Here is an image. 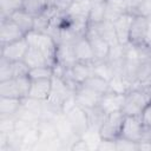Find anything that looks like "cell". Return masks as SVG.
Returning a JSON list of instances; mask_svg holds the SVG:
<instances>
[{
    "instance_id": "1",
    "label": "cell",
    "mask_w": 151,
    "mask_h": 151,
    "mask_svg": "<svg viewBox=\"0 0 151 151\" xmlns=\"http://www.w3.org/2000/svg\"><path fill=\"white\" fill-rule=\"evenodd\" d=\"M25 38L28 42V46L35 47L44 53L50 66L53 67L57 64V46L58 45L51 35L46 33L31 31L29 33L25 35Z\"/></svg>"
},
{
    "instance_id": "2",
    "label": "cell",
    "mask_w": 151,
    "mask_h": 151,
    "mask_svg": "<svg viewBox=\"0 0 151 151\" xmlns=\"http://www.w3.org/2000/svg\"><path fill=\"white\" fill-rule=\"evenodd\" d=\"M150 103V96L142 88H131L124 96L122 112L125 116H140Z\"/></svg>"
},
{
    "instance_id": "3",
    "label": "cell",
    "mask_w": 151,
    "mask_h": 151,
    "mask_svg": "<svg viewBox=\"0 0 151 151\" xmlns=\"http://www.w3.org/2000/svg\"><path fill=\"white\" fill-rule=\"evenodd\" d=\"M125 114L122 111L112 112L106 114L101 126L99 127V136L101 139L107 140H116L120 137L123 123H124Z\"/></svg>"
},
{
    "instance_id": "4",
    "label": "cell",
    "mask_w": 151,
    "mask_h": 151,
    "mask_svg": "<svg viewBox=\"0 0 151 151\" xmlns=\"http://www.w3.org/2000/svg\"><path fill=\"white\" fill-rule=\"evenodd\" d=\"M52 85H51V92L48 98L45 100L47 104L51 106L60 110L63 112V105L65 100L73 94V91L67 86V84L63 80L61 77L59 76H53L52 77Z\"/></svg>"
},
{
    "instance_id": "5",
    "label": "cell",
    "mask_w": 151,
    "mask_h": 151,
    "mask_svg": "<svg viewBox=\"0 0 151 151\" xmlns=\"http://www.w3.org/2000/svg\"><path fill=\"white\" fill-rule=\"evenodd\" d=\"M147 38L149 19L143 15H133L129 32V44L134 47H143L147 44Z\"/></svg>"
},
{
    "instance_id": "6",
    "label": "cell",
    "mask_w": 151,
    "mask_h": 151,
    "mask_svg": "<svg viewBox=\"0 0 151 151\" xmlns=\"http://www.w3.org/2000/svg\"><path fill=\"white\" fill-rule=\"evenodd\" d=\"M54 124H55V129H57V133L59 139L63 142L65 150H70L71 145L78 139L80 138L73 130V127L71 126L66 114L64 112H60L55 118H54Z\"/></svg>"
},
{
    "instance_id": "7",
    "label": "cell",
    "mask_w": 151,
    "mask_h": 151,
    "mask_svg": "<svg viewBox=\"0 0 151 151\" xmlns=\"http://www.w3.org/2000/svg\"><path fill=\"white\" fill-rule=\"evenodd\" d=\"M22 38H25V33L11 18L0 19V46L14 42Z\"/></svg>"
},
{
    "instance_id": "8",
    "label": "cell",
    "mask_w": 151,
    "mask_h": 151,
    "mask_svg": "<svg viewBox=\"0 0 151 151\" xmlns=\"http://www.w3.org/2000/svg\"><path fill=\"white\" fill-rule=\"evenodd\" d=\"M143 129L144 124L140 116H125L120 137L132 142H139L143 134Z\"/></svg>"
},
{
    "instance_id": "9",
    "label": "cell",
    "mask_w": 151,
    "mask_h": 151,
    "mask_svg": "<svg viewBox=\"0 0 151 151\" xmlns=\"http://www.w3.org/2000/svg\"><path fill=\"white\" fill-rule=\"evenodd\" d=\"M86 38L91 45V48H92V52H93V55H94V59L96 61L98 60H106L107 58V54L110 52V45L107 41H105L97 32L96 29L90 25L87 31H86Z\"/></svg>"
},
{
    "instance_id": "10",
    "label": "cell",
    "mask_w": 151,
    "mask_h": 151,
    "mask_svg": "<svg viewBox=\"0 0 151 151\" xmlns=\"http://www.w3.org/2000/svg\"><path fill=\"white\" fill-rule=\"evenodd\" d=\"M28 42L26 38L17 40L11 44L0 46V57L9 60V61H20L24 60V57L28 50Z\"/></svg>"
},
{
    "instance_id": "11",
    "label": "cell",
    "mask_w": 151,
    "mask_h": 151,
    "mask_svg": "<svg viewBox=\"0 0 151 151\" xmlns=\"http://www.w3.org/2000/svg\"><path fill=\"white\" fill-rule=\"evenodd\" d=\"M73 94H74L76 104L84 110H90L92 107L98 106L100 98L103 96V94H100V93H98V92H96L88 87L83 86V85H79L74 90Z\"/></svg>"
},
{
    "instance_id": "12",
    "label": "cell",
    "mask_w": 151,
    "mask_h": 151,
    "mask_svg": "<svg viewBox=\"0 0 151 151\" xmlns=\"http://www.w3.org/2000/svg\"><path fill=\"white\" fill-rule=\"evenodd\" d=\"M66 117L71 124V126L73 127L74 132L81 137L87 130H88V118H87V113L84 109H81L80 106L76 105L74 107H72L70 111H67Z\"/></svg>"
},
{
    "instance_id": "13",
    "label": "cell",
    "mask_w": 151,
    "mask_h": 151,
    "mask_svg": "<svg viewBox=\"0 0 151 151\" xmlns=\"http://www.w3.org/2000/svg\"><path fill=\"white\" fill-rule=\"evenodd\" d=\"M73 51L76 55V60L79 63H86V64H93L96 61L91 45L86 38V35L78 37L73 41Z\"/></svg>"
},
{
    "instance_id": "14",
    "label": "cell",
    "mask_w": 151,
    "mask_h": 151,
    "mask_svg": "<svg viewBox=\"0 0 151 151\" xmlns=\"http://www.w3.org/2000/svg\"><path fill=\"white\" fill-rule=\"evenodd\" d=\"M124 96L125 94L109 91L101 96L99 106L106 114L117 112V111H122L123 103H124Z\"/></svg>"
},
{
    "instance_id": "15",
    "label": "cell",
    "mask_w": 151,
    "mask_h": 151,
    "mask_svg": "<svg viewBox=\"0 0 151 151\" xmlns=\"http://www.w3.org/2000/svg\"><path fill=\"white\" fill-rule=\"evenodd\" d=\"M132 18H133L132 14L126 13V14L119 17L117 20L113 21V26H114V31H116V34H117L118 42L122 44V45L129 44V32H130Z\"/></svg>"
},
{
    "instance_id": "16",
    "label": "cell",
    "mask_w": 151,
    "mask_h": 151,
    "mask_svg": "<svg viewBox=\"0 0 151 151\" xmlns=\"http://www.w3.org/2000/svg\"><path fill=\"white\" fill-rule=\"evenodd\" d=\"M94 29L96 32L105 40L109 42L110 46H114L118 42V39H117V34H116V31H114V26H113V22L112 21H109L106 19H104L103 21L100 22H97V24H90Z\"/></svg>"
},
{
    "instance_id": "17",
    "label": "cell",
    "mask_w": 151,
    "mask_h": 151,
    "mask_svg": "<svg viewBox=\"0 0 151 151\" xmlns=\"http://www.w3.org/2000/svg\"><path fill=\"white\" fill-rule=\"evenodd\" d=\"M51 79H33L28 97L45 101L48 98L50 92H51V85H52Z\"/></svg>"
},
{
    "instance_id": "18",
    "label": "cell",
    "mask_w": 151,
    "mask_h": 151,
    "mask_svg": "<svg viewBox=\"0 0 151 151\" xmlns=\"http://www.w3.org/2000/svg\"><path fill=\"white\" fill-rule=\"evenodd\" d=\"M68 70H70L71 77L76 81V84L80 85L90 76L93 74V64H86V63L76 61L71 67H68Z\"/></svg>"
},
{
    "instance_id": "19",
    "label": "cell",
    "mask_w": 151,
    "mask_h": 151,
    "mask_svg": "<svg viewBox=\"0 0 151 151\" xmlns=\"http://www.w3.org/2000/svg\"><path fill=\"white\" fill-rule=\"evenodd\" d=\"M129 13L124 0H106L105 7V19L109 21H114L119 17Z\"/></svg>"
},
{
    "instance_id": "20",
    "label": "cell",
    "mask_w": 151,
    "mask_h": 151,
    "mask_svg": "<svg viewBox=\"0 0 151 151\" xmlns=\"http://www.w3.org/2000/svg\"><path fill=\"white\" fill-rule=\"evenodd\" d=\"M11 18L20 28L21 31L25 33V35L27 33H29L31 31H33V26H34V17H32L31 14H28L27 12H25L24 9H18L14 13L11 14Z\"/></svg>"
},
{
    "instance_id": "21",
    "label": "cell",
    "mask_w": 151,
    "mask_h": 151,
    "mask_svg": "<svg viewBox=\"0 0 151 151\" xmlns=\"http://www.w3.org/2000/svg\"><path fill=\"white\" fill-rule=\"evenodd\" d=\"M24 61L26 63V65L29 68L48 65L47 59L44 55V53L40 50H38L35 47H32V46L28 47V50H27V52H26V54L24 57Z\"/></svg>"
},
{
    "instance_id": "22",
    "label": "cell",
    "mask_w": 151,
    "mask_h": 151,
    "mask_svg": "<svg viewBox=\"0 0 151 151\" xmlns=\"http://www.w3.org/2000/svg\"><path fill=\"white\" fill-rule=\"evenodd\" d=\"M0 97H11V98L24 99L17 78L0 81Z\"/></svg>"
},
{
    "instance_id": "23",
    "label": "cell",
    "mask_w": 151,
    "mask_h": 151,
    "mask_svg": "<svg viewBox=\"0 0 151 151\" xmlns=\"http://www.w3.org/2000/svg\"><path fill=\"white\" fill-rule=\"evenodd\" d=\"M48 7L50 0H24L21 9H24L25 12L35 18L42 14L46 9H48Z\"/></svg>"
},
{
    "instance_id": "24",
    "label": "cell",
    "mask_w": 151,
    "mask_h": 151,
    "mask_svg": "<svg viewBox=\"0 0 151 151\" xmlns=\"http://www.w3.org/2000/svg\"><path fill=\"white\" fill-rule=\"evenodd\" d=\"M55 12H57V11L50 6L48 9H46L42 14L35 17V18H34L33 31L40 32V33H46L47 29H48V27H50V25H51L52 18H53V15L55 14Z\"/></svg>"
},
{
    "instance_id": "25",
    "label": "cell",
    "mask_w": 151,
    "mask_h": 151,
    "mask_svg": "<svg viewBox=\"0 0 151 151\" xmlns=\"http://www.w3.org/2000/svg\"><path fill=\"white\" fill-rule=\"evenodd\" d=\"M106 0H91V8L88 14L90 24H97L105 19Z\"/></svg>"
},
{
    "instance_id": "26",
    "label": "cell",
    "mask_w": 151,
    "mask_h": 151,
    "mask_svg": "<svg viewBox=\"0 0 151 151\" xmlns=\"http://www.w3.org/2000/svg\"><path fill=\"white\" fill-rule=\"evenodd\" d=\"M85 87H88L100 94H104L106 92H109V80L97 76V74H92L90 76L83 84H80Z\"/></svg>"
},
{
    "instance_id": "27",
    "label": "cell",
    "mask_w": 151,
    "mask_h": 151,
    "mask_svg": "<svg viewBox=\"0 0 151 151\" xmlns=\"http://www.w3.org/2000/svg\"><path fill=\"white\" fill-rule=\"evenodd\" d=\"M90 8H91V0H73V4L67 13L74 18L88 19Z\"/></svg>"
},
{
    "instance_id": "28",
    "label": "cell",
    "mask_w": 151,
    "mask_h": 151,
    "mask_svg": "<svg viewBox=\"0 0 151 151\" xmlns=\"http://www.w3.org/2000/svg\"><path fill=\"white\" fill-rule=\"evenodd\" d=\"M22 99L11 98V97H0V114H17Z\"/></svg>"
},
{
    "instance_id": "29",
    "label": "cell",
    "mask_w": 151,
    "mask_h": 151,
    "mask_svg": "<svg viewBox=\"0 0 151 151\" xmlns=\"http://www.w3.org/2000/svg\"><path fill=\"white\" fill-rule=\"evenodd\" d=\"M87 113V118H88V129L94 130V131H99V127L101 126L106 113L100 109V106H96L92 107L90 110H85Z\"/></svg>"
},
{
    "instance_id": "30",
    "label": "cell",
    "mask_w": 151,
    "mask_h": 151,
    "mask_svg": "<svg viewBox=\"0 0 151 151\" xmlns=\"http://www.w3.org/2000/svg\"><path fill=\"white\" fill-rule=\"evenodd\" d=\"M40 134L38 130V125L28 129L26 132L22 133V146L21 151H33L34 146L39 142Z\"/></svg>"
},
{
    "instance_id": "31",
    "label": "cell",
    "mask_w": 151,
    "mask_h": 151,
    "mask_svg": "<svg viewBox=\"0 0 151 151\" xmlns=\"http://www.w3.org/2000/svg\"><path fill=\"white\" fill-rule=\"evenodd\" d=\"M131 88H132V85L123 76H113L109 80V91L111 92L125 94Z\"/></svg>"
},
{
    "instance_id": "32",
    "label": "cell",
    "mask_w": 151,
    "mask_h": 151,
    "mask_svg": "<svg viewBox=\"0 0 151 151\" xmlns=\"http://www.w3.org/2000/svg\"><path fill=\"white\" fill-rule=\"evenodd\" d=\"M24 0H0V19L8 18L12 13L21 9Z\"/></svg>"
},
{
    "instance_id": "33",
    "label": "cell",
    "mask_w": 151,
    "mask_h": 151,
    "mask_svg": "<svg viewBox=\"0 0 151 151\" xmlns=\"http://www.w3.org/2000/svg\"><path fill=\"white\" fill-rule=\"evenodd\" d=\"M93 74H97L106 80L113 77V71L106 60H98L93 63Z\"/></svg>"
},
{
    "instance_id": "34",
    "label": "cell",
    "mask_w": 151,
    "mask_h": 151,
    "mask_svg": "<svg viewBox=\"0 0 151 151\" xmlns=\"http://www.w3.org/2000/svg\"><path fill=\"white\" fill-rule=\"evenodd\" d=\"M54 76V68L50 65L39 66L29 70V78L33 79H51Z\"/></svg>"
},
{
    "instance_id": "35",
    "label": "cell",
    "mask_w": 151,
    "mask_h": 151,
    "mask_svg": "<svg viewBox=\"0 0 151 151\" xmlns=\"http://www.w3.org/2000/svg\"><path fill=\"white\" fill-rule=\"evenodd\" d=\"M15 114H0V132L11 133L15 130Z\"/></svg>"
},
{
    "instance_id": "36",
    "label": "cell",
    "mask_w": 151,
    "mask_h": 151,
    "mask_svg": "<svg viewBox=\"0 0 151 151\" xmlns=\"http://www.w3.org/2000/svg\"><path fill=\"white\" fill-rule=\"evenodd\" d=\"M13 77V64L12 61L0 57V81L12 79Z\"/></svg>"
},
{
    "instance_id": "37",
    "label": "cell",
    "mask_w": 151,
    "mask_h": 151,
    "mask_svg": "<svg viewBox=\"0 0 151 151\" xmlns=\"http://www.w3.org/2000/svg\"><path fill=\"white\" fill-rule=\"evenodd\" d=\"M116 150L117 151H137L138 142H132V140L119 137L116 139Z\"/></svg>"
},
{
    "instance_id": "38",
    "label": "cell",
    "mask_w": 151,
    "mask_h": 151,
    "mask_svg": "<svg viewBox=\"0 0 151 151\" xmlns=\"http://www.w3.org/2000/svg\"><path fill=\"white\" fill-rule=\"evenodd\" d=\"M13 64V77L18 78V77H25V76H29V67L26 65V63L24 60L20 61H12Z\"/></svg>"
},
{
    "instance_id": "39",
    "label": "cell",
    "mask_w": 151,
    "mask_h": 151,
    "mask_svg": "<svg viewBox=\"0 0 151 151\" xmlns=\"http://www.w3.org/2000/svg\"><path fill=\"white\" fill-rule=\"evenodd\" d=\"M73 4V0H50V6L57 12L67 13Z\"/></svg>"
},
{
    "instance_id": "40",
    "label": "cell",
    "mask_w": 151,
    "mask_h": 151,
    "mask_svg": "<svg viewBox=\"0 0 151 151\" xmlns=\"http://www.w3.org/2000/svg\"><path fill=\"white\" fill-rule=\"evenodd\" d=\"M91 150L90 149V145L87 144V142L85 139H83L81 137L78 138L70 147V151H88Z\"/></svg>"
},
{
    "instance_id": "41",
    "label": "cell",
    "mask_w": 151,
    "mask_h": 151,
    "mask_svg": "<svg viewBox=\"0 0 151 151\" xmlns=\"http://www.w3.org/2000/svg\"><path fill=\"white\" fill-rule=\"evenodd\" d=\"M143 1L144 0H124V2L126 5V8H127V12L132 15L137 14V11L140 7V5L143 4Z\"/></svg>"
},
{
    "instance_id": "42",
    "label": "cell",
    "mask_w": 151,
    "mask_h": 151,
    "mask_svg": "<svg viewBox=\"0 0 151 151\" xmlns=\"http://www.w3.org/2000/svg\"><path fill=\"white\" fill-rule=\"evenodd\" d=\"M140 118H142V122H143L144 126H151V100L144 107V110L140 114Z\"/></svg>"
},
{
    "instance_id": "43",
    "label": "cell",
    "mask_w": 151,
    "mask_h": 151,
    "mask_svg": "<svg viewBox=\"0 0 151 151\" xmlns=\"http://www.w3.org/2000/svg\"><path fill=\"white\" fill-rule=\"evenodd\" d=\"M97 150L99 151H105V150H116V140H107V139H100L98 143ZM117 151V150H116Z\"/></svg>"
},
{
    "instance_id": "44",
    "label": "cell",
    "mask_w": 151,
    "mask_h": 151,
    "mask_svg": "<svg viewBox=\"0 0 151 151\" xmlns=\"http://www.w3.org/2000/svg\"><path fill=\"white\" fill-rule=\"evenodd\" d=\"M142 90H144L150 97H151V84L150 85H147V86H144V87H142Z\"/></svg>"
},
{
    "instance_id": "45",
    "label": "cell",
    "mask_w": 151,
    "mask_h": 151,
    "mask_svg": "<svg viewBox=\"0 0 151 151\" xmlns=\"http://www.w3.org/2000/svg\"><path fill=\"white\" fill-rule=\"evenodd\" d=\"M149 2H150V5H151V0H149Z\"/></svg>"
},
{
    "instance_id": "46",
    "label": "cell",
    "mask_w": 151,
    "mask_h": 151,
    "mask_svg": "<svg viewBox=\"0 0 151 151\" xmlns=\"http://www.w3.org/2000/svg\"><path fill=\"white\" fill-rule=\"evenodd\" d=\"M150 100H151V97H150Z\"/></svg>"
}]
</instances>
